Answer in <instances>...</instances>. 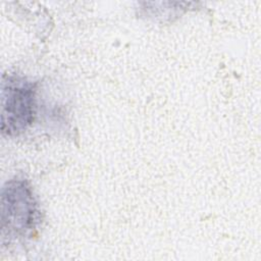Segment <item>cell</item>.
Listing matches in <instances>:
<instances>
[{"label": "cell", "instance_id": "6da1fadb", "mask_svg": "<svg viewBox=\"0 0 261 261\" xmlns=\"http://www.w3.org/2000/svg\"><path fill=\"white\" fill-rule=\"evenodd\" d=\"M2 230L7 234L25 236L39 222V210L30 187L23 180L6 184L1 197Z\"/></svg>", "mask_w": 261, "mask_h": 261}, {"label": "cell", "instance_id": "7a4b0ae2", "mask_svg": "<svg viewBox=\"0 0 261 261\" xmlns=\"http://www.w3.org/2000/svg\"><path fill=\"white\" fill-rule=\"evenodd\" d=\"M36 113L35 86L18 76L3 79L1 129L7 135L23 132Z\"/></svg>", "mask_w": 261, "mask_h": 261}]
</instances>
